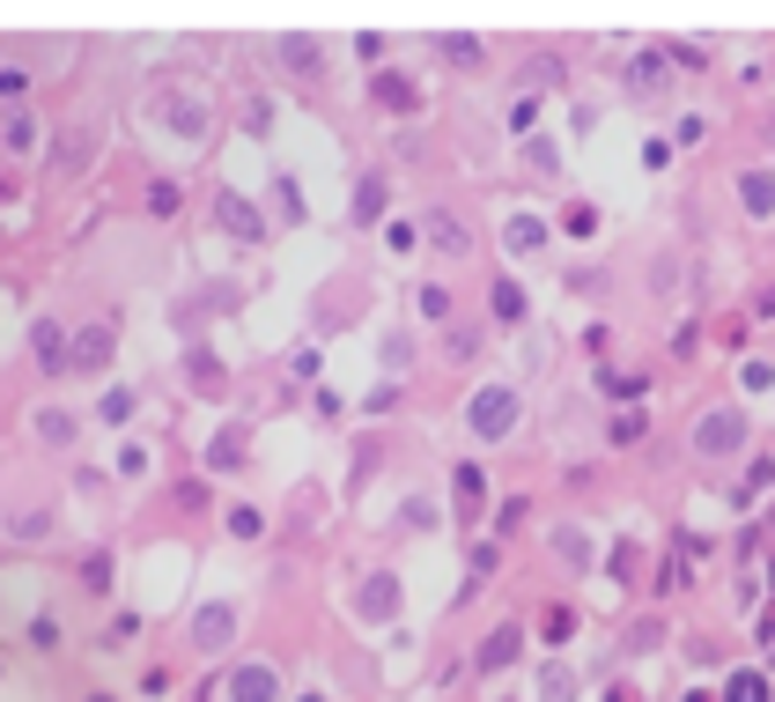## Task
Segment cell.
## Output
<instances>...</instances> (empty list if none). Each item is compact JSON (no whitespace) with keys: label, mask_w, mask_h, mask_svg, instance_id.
<instances>
[{"label":"cell","mask_w":775,"mask_h":702,"mask_svg":"<svg viewBox=\"0 0 775 702\" xmlns=\"http://www.w3.org/2000/svg\"><path fill=\"white\" fill-rule=\"evenodd\" d=\"M517 414H525V392L495 377V385H481L473 400H465V429L481 436V444H503V436L517 429Z\"/></svg>","instance_id":"7a4b0ae2"},{"label":"cell","mask_w":775,"mask_h":702,"mask_svg":"<svg viewBox=\"0 0 775 702\" xmlns=\"http://www.w3.org/2000/svg\"><path fill=\"white\" fill-rule=\"evenodd\" d=\"M215 222H222L237 244H259V237H267V215H259L244 193H229V185H215Z\"/></svg>","instance_id":"277c9868"},{"label":"cell","mask_w":775,"mask_h":702,"mask_svg":"<svg viewBox=\"0 0 775 702\" xmlns=\"http://www.w3.org/2000/svg\"><path fill=\"white\" fill-rule=\"evenodd\" d=\"M67 348H74V333L60 318H30V355H37L45 377H67Z\"/></svg>","instance_id":"5b68a950"},{"label":"cell","mask_w":775,"mask_h":702,"mask_svg":"<svg viewBox=\"0 0 775 702\" xmlns=\"http://www.w3.org/2000/svg\"><path fill=\"white\" fill-rule=\"evenodd\" d=\"M141 695H155V702L170 695V673H163V666H148V673H141Z\"/></svg>","instance_id":"11a10c76"},{"label":"cell","mask_w":775,"mask_h":702,"mask_svg":"<svg viewBox=\"0 0 775 702\" xmlns=\"http://www.w3.org/2000/svg\"><path fill=\"white\" fill-rule=\"evenodd\" d=\"M244 451H251V422H222L207 436V474H244Z\"/></svg>","instance_id":"30bf717a"},{"label":"cell","mask_w":775,"mask_h":702,"mask_svg":"<svg viewBox=\"0 0 775 702\" xmlns=\"http://www.w3.org/2000/svg\"><path fill=\"white\" fill-rule=\"evenodd\" d=\"M273 60H281L289 74H303V82H311V74L325 67V52H317V38H303V30H289V38H273Z\"/></svg>","instance_id":"e0dca14e"},{"label":"cell","mask_w":775,"mask_h":702,"mask_svg":"<svg viewBox=\"0 0 775 702\" xmlns=\"http://www.w3.org/2000/svg\"><path fill=\"white\" fill-rule=\"evenodd\" d=\"M385 200H391V178H385V170H363V178H355V208H347V215L363 222V230H377V222H385Z\"/></svg>","instance_id":"7c38bea8"},{"label":"cell","mask_w":775,"mask_h":702,"mask_svg":"<svg viewBox=\"0 0 775 702\" xmlns=\"http://www.w3.org/2000/svg\"><path fill=\"white\" fill-rule=\"evenodd\" d=\"M303 702H325V695H303Z\"/></svg>","instance_id":"91938a15"},{"label":"cell","mask_w":775,"mask_h":702,"mask_svg":"<svg viewBox=\"0 0 775 702\" xmlns=\"http://www.w3.org/2000/svg\"><path fill=\"white\" fill-rule=\"evenodd\" d=\"M163 126L177 134V141H207V104H193V97H163Z\"/></svg>","instance_id":"2e32d148"},{"label":"cell","mask_w":775,"mask_h":702,"mask_svg":"<svg viewBox=\"0 0 775 702\" xmlns=\"http://www.w3.org/2000/svg\"><path fill=\"white\" fill-rule=\"evenodd\" d=\"M111 584H119V562L104 555V547H97V555H82V592H97V599H104Z\"/></svg>","instance_id":"83f0119b"},{"label":"cell","mask_w":775,"mask_h":702,"mask_svg":"<svg viewBox=\"0 0 775 702\" xmlns=\"http://www.w3.org/2000/svg\"><path fill=\"white\" fill-rule=\"evenodd\" d=\"M89 702H119V695H89Z\"/></svg>","instance_id":"680465c9"},{"label":"cell","mask_w":775,"mask_h":702,"mask_svg":"<svg viewBox=\"0 0 775 702\" xmlns=\"http://www.w3.org/2000/svg\"><path fill=\"white\" fill-rule=\"evenodd\" d=\"M443 60H451V67H481L487 52H481V38H465V30H459V38H443Z\"/></svg>","instance_id":"e575fe53"},{"label":"cell","mask_w":775,"mask_h":702,"mask_svg":"<svg viewBox=\"0 0 775 702\" xmlns=\"http://www.w3.org/2000/svg\"><path fill=\"white\" fill-rule=\"evenodd\" d=\"M407 363H413V348H407L399 333H391V340H385V370H391V385H399V370H407Z\"/></svg>","instance_id":"f6af8a7d"},{"label":"cell","mask_w":775,"mask_h":702,"mask_svg":"<svg viewBox=\"0 0 775 702\" xmlns=\"http://www.w3.org/2000/svg\"><path fill=\"white\" fill-rule=\"evenodd\" d=\"M517 658H525V629H517V621H503V629H487V644L473 651V673L495 680L503 666H517Z\"/></svg>","instance_id":"ba28073f"},{"label":"cell","mask_w":775,"mask_h":702,"mask_svg":"<svg viewBox=\"0 0 775 702\" xmlns=\"http://www.w3.org/2000/svg\"><path fill=\"white\" fill-rule=\"evenodd\" d=\"M606 702H643V688H635V680H613V688H606Z\"/></svg>","instance_id":"6f0895ef"},{"label":"cell","mask_w":775,"mask_h":702,"mask_svg":"<svg viewBox=\"0 0 775 702\" xmlns=\"http://www.w3.org/2000/svg\"><path fill=\"white\" fill-rule=\"evenodd\" d=\"M355 614H363V621H391V614H399V577L369 570V577L355 584Z\"/></svg>","instance_id":"8fae6325"},{"label":"cell","mask_w":775,"mask_h":702,"mask_svg":"<svg viewBox=\"0 0 775 702\" xmlns=\"http://www.w3.org/2000/svg\"><path fill=\"white\" fill-rule=\"evenodd\" d=\"M355 60H363V67H385V38L363 30V38H355Z\"/></svg>","instance_id":"ee69618b"},{"label":"cell","mask_w":775,"mask_h":702,"mask_svg":"<svg viewBox=\"0 0 775 702\" xmlns=\"http://www.w3.org/2000/svg\"><path fill=\"white\" fill-rule=\"evenodd\" d=\"M369 104H377V111H391V119H413V111H421V89H413V74L377 67V82H369Z\"/></svg>","instance_id":"8992f818"},{"label":"cell","mask_w":775,"mask_h":702,"mask_svg":"<svg viewBox=\"0 0 775 702\" xmlns=\"http://www.w3.org/2000/svg\"><path fill=\"white\" fill-rule=\"evenodd\" d=\"M555 230H561V237H577V244H591V237H599V208H591V200H569V208L555 215Z\"/></svg>","instance_id":"cb8c5ba5"},{"label":"cell","mask_w":775,"mask_h":702,"mask_svg":"<svg viewBox=\"0 0 775 702\" xmlns=\"http://www.w3.org/2000/svg\"><path fill=\"white\" fill-rule=\"evenodd\" d=\"M539 126V97H517L509 104V134H532Z\"/></svg>","instance_id":"7bdbcfd3"},{"label":"cell","mask_w":775,"mask_h":702,"mask_svg":"<svg viewBox=\"0 0 775 702\" xmlns=\"http://www.w3.org/2000/svg\"><path fill=\"white\" fill-rule=\"evenodd\" d=\"M539 702H577V666L547 658V673H539Z\"/></svg>","instance_id":"4316f807"},{"label":"cell","mask_w":775,"mask_h":702,"mask_svg":"<svg viewBox=\"0 0 775 702\" xmlns=\"http://www.w3.org/2000/svg\"><path fill=\"white\" fill-rule=\"evenodd\" d=\"M775 481V459H761V466H753V474H746V488H739V503H746V496H761V488H768Z\"/></svg>","instance_id":"681fc988"},{"label":"cell","mask_w":775,"mask_h":702,"mask_svg":"<svg viewBox=\"0 0 775 702\" xmlns=\"http://www.w3.org/2000/svg\"><path fill=\"white\" fill-rule=\"evenodd\" d=\"M539 244H547V222H539V215H509L503 222V252L525 259V252H539Z\"/></svg>","instance_id":"7402d4cb"},{"label":"cell","mask_w":775,"mask_h":702,"mask_svg":"<svg viewBox=\"0 0 775 702\" xmlns=\"http://www.w3.org/2000/svg\"><path fill=\"white\" fill-rule=\"evenodd\" d=\"M487 304H495V318H503V326H525V311H532V296H525V281H495V296H487Z\"/></svg>","instance_id":"603a6c76"},{"label":"cell","mask_w":775,"mask_h":702,"mask_svg":"<svg viewBox=\"0 0 775 702\" xmlns=\"http://www.w3.org/2000/svg\"><path fill=\"white\" fill-rule=\"evenodd\" d=\"M244 134H251V141H267V134H273V111H267V97H251V111H244Z\"/></svg>","instance_id":"60d3db41"},{"label":"cell","mask_w":775,"mask_h":702,"mask_svg":"<svg viewBox=\"0 0 775 702\" xmlns=\"http://www.w3.org/2000/svg\"><path fill=\"white\" fill-rule=\"evenodd\" d=\"M421 318H451V289H443V281H421Z\"/></svg>","instance_id":"74e56055"},{"label":"cell","mask_w":775,"mask_h":702,"mask_svg":"<svg viewBox=\"0 0 775 702\" xmlns=\"http://www.w3.org/2000/svg\"><path fill=\"white\" fill-rule=\"evenodd\" d=\"M665 74H672V67H665V52L643 45V52L628 60V89H643V97H650V89H665Z\"/></svg>","instance_id":"44dd1931"},{"label":"cell","mask_w":775,"mask_h":702,"mask_svg":"<svg viewBox=\"0 0 775 702\" xmlns=\"http://www.w3.org/2000/svg\"><path fill=\"white\" fill-rule=\"evenodd\" d=\"M185 377H193V385L207 392V400H215V392L229 385V370H222V355H207L200 340H193V348H185Z\"/></svg>","instance_id":"d6986e66"},{"label":"cell","mask_w":775,"mask_h":702,"mask_svg":"<svg viewBox=\"0 0 775 702\" xmlns=\"http://www.w3.org/2000/svg\"><path fill=\"white\" fill-rule=\"evenodd\" d=\"M695 348H702V326H695V318H687V326H672V355H695Z\"/></svg>","instance_id":"7dc6e473"},{"label":"cell","mask_w":775,"mask_h":702,"mask_svg":"<svg viewBox=\"0 0 775 702\" xmlns=\"http://www.w3.org/2000/svg\"><path fill=\"white\" fill-rule=\"evenodd\" d=\"M643 429H650V414H643V407H621L606 422V444H613V451H628V444H643Z\"/></svg>","instance_id":"484cf974"},{"label":"cell","mask_w":775,"mask_h":702,"mask_svg":"<svg viewBox=\"0 0 775 702\" xmlns=\"http://www.w3.org/2000/svg\"><path fill=\"white\" fill-rule=\"evenodd\" d=\"M421 222H429L421 237L437 244V252H451V259H465V252H473V230H465V222L451 215V208H429V215H421Z\"/></svg>","instance_id":"4fadbf2b"},{"label":"cell","mask_w":775,"mask_h":702,"mask_svg":"<svg viewBox=\"0 0 775 702\" xmlns=\"http://www.w3.org/2000/svg\"><path fill=\"white\" fill-rule=\"evenodd\" d=\"M555 555L569 562L577 577H591V562H599V547H591V533H583V525H561V533H555Z\"/></svg>","instance_id":"ffe728a7"},{"label":"cell","mask_w":775,"mask_h":702,"mask_svg":"<svg viewBox=\"0 0 775 702\" xmlns=\"http://www.w3.org/2000/svg\"><path fill=\"white\" fill-rule=\"evenodd\" d=\"M473 348H481V333H473V326H451V355H459V363L473 355Z\"/></svg>","instance_id":"f5cc1de1"},{"label":"cell","mask_w":775,"mask_h":702,"mask_svg":"<svg viewBox=\"0 0 775 702\" xmlns=\"http://www.w3.org/2000/svg\"><path fill=\"white\" fill-rule=\"evenodd\" d=\"M8 533H15V540H52L60 525H52V510H15V518H8Z\"/></svg>","instance_id":"1f68e13d"},{"label":"cell","mask_w":775,"mask_h":702,"mask_svg":"<svg viewBox=\"0 0 775 702\" xmlns=\"http://www.w3.org/2000/svg\"><path fill=\"white\" fill-rule=\"evenodd\" d=\"M30 651H37V658H52V651H60V644H67V636H60V614H37V621H30Z\"/></svg>","instance_id":"d6a6232c"},{"label":"cell","mask_w":775,"mask_h":702,"mask_svg":"<svg viewBox=\"0 0 775 702\" xmlns=\"http://www.w3.org/2000/svg\"><path fill=\"white\" fill-rule=\"evenodd\" d=\"M724 702H775V688H768V673H731Z\"/></svg>","instance_id":"f1b7e54d"},{"label":"cell","mask_w":775,"mask_h":702,"mask_svg":"<svg viewBox=\"0 0 775 702\" xmlns=\"http://www.w3.org/2000/svg\"><path fill=\"white\" fill-rule=\"evenodd\" d=\"M569 289H577V296H599V289H606V274H599V267H577V274H569Z\"/></svg>","instance_id":"c3c4849f"},{"label":"cell","mask_w":775,"mask_h":702,"mask_svg":"<svg viewBox=\"0 0 775 702\" xmlns=\"http://www.w3.org/2000/svg\"><path fill=\"white\" fill-rule=\"evenodd\" d=\"M222 525H229V540H259V533H267V518H259L251 503H229V510H222Z\"/></svg>","instance_id":"4dcf8cb0"},{"label":"cell","mask_w":775,"mask_h":702,"mask_svg":"<svg viewBox=\"0 0 775 702\" xmlns=\"http://www.w3.org/2000/svg\"><path fill=\"white\" fill-rule=\"evenodd\" d=\"M222 695L229 702H281V673H273L267 658H251V666H237V673L222 680Z\"/></svg>","instance_id":"52a82bcc"},{"label":"cell","mask_w":775,"mask_h":702,"mask_svg":"<svg viewBox=\"0 0 775 702\" xmlns=\"http://www.w3.org/2000/svg\"><path fill=\"white\" fill-rule=\"evenodd\" d=\"M539 636H547V644H569V636H577V606H547V614H539Z\"/></svg>","instance_id":"f546056e"},{"label":"cell","mask_w":775,"mask_h":702,"mask_svg":"<svg viewBox=\"0 0 775 702\" xmlns=\"http://www.w3.org/2000/svg\"><path fill=\"white\" fill-rule=\"evenodd\" d=\"M273 200H281V222H303V193H295V178H273Z\"/></svg>","instance_id":"f35d334b"},{"label":"cell","mask_w":775,"mask_h":702,"mask_svg":"<svg viewBox=\"0 0 775 702\" xmlns=\"http://www.w3.org/2000/svg\"><path fill=\"white\" fill-rule=\"evenodd\" d=\"M739 208H746L753 222H768V215H775V170H761V163L739 170Z\"/></svg>","instance_id":"5bb4252c"},{"label":"cell","mask_w":775,"mask_h":702,"mask_svg":"<svg viewBox=\"0 0 775 702\" xmlns=\"http://www.w3.org/2000/svg\"><path fill=\"white\" fill-rule=\"evenodd\" d=\"M0 148H8V156H37V111H30V104H8V111H0Z\"/></svg>","instance_id":"9a60e30c"},{"label":"cell","mask_w":775,"mask_h":702,"mask_svg":"<svg viewBox=\"0 0 775 702\" xmlns=\"http://www.w3.org/2000/svg\"><path fill=\"white\" fill-rule=\"evenodd\" d=\"M606 570H613V584H628V577H635V555H628V547H613Z\"/></svg>","instance_id":"db71d44e"},{"label":"cell","mask_w":775,"mask_h":702,"mask_svg":"<svg viewBox=\"0 0 775 702\" xmlns=\"http://www.w3.org/2000/svg\"><path fill=\"white\" fill-rule=\"evenodd\" d=\"M133 636H141V621H133V614H119V621H111V629H104V651H126V644H133Z\"/></svg>","instance_id":"b9f144b4"},{"label":"cell","mask_w":775,"mask_h":702,"mask_svg":"<svg viewBox=\"0 0 775 702\" xmlns=\"http://www.w3.org/2000/svg\"><path fill=\"white\" fill-rule=\"evenodd\" d=\"M229 636H237V606H200L193 614V644L200 651H222Z\"/></svg>","instance_id":"ac0fdd59"},{"label":"cell","mask_w":775,"mask_h":702,"mask_svg":"<svg viewBox=\"0 0 775 702\" xmlns=\"http://www.w3.org/2000/svg\"><path fill=\"white\" fill-rule=\"evenodd\" d=\"M0 97H30V74H15V67H0Z\"/></svg>","instance_id":"9f6ffc18"},{"label":"cell","mask_w":775,"mask_h":702,"mask_svg":"<svg viewBox=\"0 0 775 702\" xmlns=\"http://www.w3.org/2000/svg\"><path fill=\"white\" fill-rule=\"evenodd\" d=\"M111 355H119V333H111V326H82V333H74V348H67V370L97 377Z\"/></svg>","instance_id":"9c48e42d"},{"label":"cell","mask_w":775,"mask_h":702,"mask_svg":"<svg viewBox=\"0 0 775 702\" xmlns=\"http://www.w3.org/2000/svg\"><path fill=\"white\" fill-rule=\"evenodd\" d=\"M97 148H104V126H97V119H74V126H60V134H52V148H45L52 178H82V170L97 163Z\"/></svg>","instance_id":"3957f363"},{"label":"cell","mask_w":775,"mask_h":702,"mask_svg":"<svg viewBox=\"0 0 775 702\" xmlns=\"http://www.w3.org/2000/svg\"><path fill=\"white\" fill-rule=\"evenodd\" d=\"M391 407H399V385H391V377H385V385H377V392H369V400H363V414H391Z\"/></svg>","instance_id":"bcb514c9"},{"label":"cell","mask_w":775,"mask_h":702,"mask_svg":"<svg viewBox=\"0 0 775 702\" xmlns=\"http://www.w3.org/2000/svg\"><path fill=\"white\" fill-rule=\"evenodd\" d=\"M177 208H185V193H177L170 178H155V185H148V215H177Z\"/></svg>","instance_id":"d590c367"},{"label":"cell","mask_w":775,"mask_h":702,"mask_svg":"<svg viewBox=\"0 0 775 702\" xmlns=\"http://www.w3.org/2000/svg\"><path fill=\"white\" fill-rule=\"evenodd\" d=\"M311 407H317V414H325V422H340V414H347V400H340V392H333V385H325V392H311Z\"/></svg>","instance_id":"f907efd6"},{"label":"cell","mask_w":775,"mask_h":702,"mask_svg":"<svg viewBox=\"0 0 775 702\" xmlns=\"http://www.w3.org/2000/svg\"><path fill=\"white\" fill-rule=\"evenodd\" d=\"M133 407H141V392H126V385H111V392H104V422H111V429H119V422H133Z\"/></svg>","instance_id":"836d02e7"},{"label":"cell","mask_w":775,"mask_h":702,"mask_svg":"<svg viewBox=\"0 0 775 702\" xmlns=\"http://www.w3.org/2000/svg\"><path fill=\"white\" fill-rule=\"evenodd\" d=\"M657 644H665V621H657V614L628 629V651H657Z\"/></svg>","instance_id":"ab89813d"},{"label":"cell","mask_w":775,"mask_h":702,"mask_svg":"<svg viewBox=\"0 0 775 702\" xmlns=\"http://www.w3.org/2000/svg\"><path fill=\"white\" fill-rule=\"evenodd\" d=\"M495 570H503V547H473V577H465V592H481Z\"/></svg>","instance_id":"8d00e7d4"},{"label":"cell","mask_w":775,"mask_h":702,"mask_svg":"<svg viewBox=\"0 0 775 702\" xmlns=\"http://www.w3.org/2000/svg\"><path fill=\"white\" fill-rule=\"evenodd\" d=\"M739 385H746V392H768L775 370H768V363H746V370H739Z\"/></svg>","instance_id":"816d5d0a"},{"label":"cell","mask_w":775,"mask_h":702,"mask_svg":"<svg viewBox=\"0 0 775 702\" xmlns=\"http://www.w3.org/2000/svg\"><path fill=\"white\" fill-rule=\"evenodd\" d=\"M746 444H753V422H746V407H739V400L709 407L702 422H695V436H687V451H695V459H739Z\"/></svg>","instance_id":"6da1fadb"},{"label":"cell","mask_w":775,"mask_h":702,"mask_svg":"<svg viewBox=\"0 0 775 702\" xmlns=\"http://www.w3.org/2000/svg\"><path fill=\"white\" fill-rule=\"evenodd\" d=\"M30 429H37V444L67 451V444H74V414L67 407H37V422H30Z\"/></svg>","instance_id":"d4e9b609"}]
</instances>
